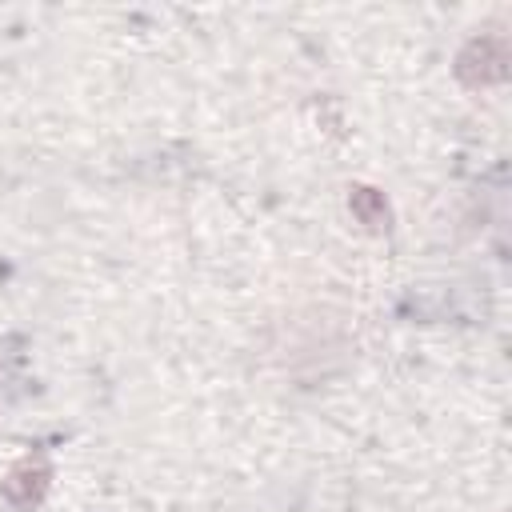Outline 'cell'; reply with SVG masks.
<instances>
[{
	"mask_svg": "<svg viewBox=\"0 0 512 512\" xmlns=\"http://www.w3.org/2000/svg\"><path fill=\"white\" fill-rule=\"evenodd\" d=\"M508 40L504 36H476L456 52V80L464 88H488L508 80Z\"/></svg>",
	"mask_w": 512,
	"mask_h": 512,
	"instance_id": "cell-1",
	"label": "cell"
},
{
	"mask_svg": "<svg viewBox=\"0 0 512 512\" xmlns=\"http://www.w3.org/2000/svg\"><path fill=\"white\" fill-rule=\"evenodd\" d=\"M348 208L368 232H388V224H392V212H388L384 196L376 188H368V184H352L348 188Z\"/></svg>",
	"mask_w": 512,
	"mask_h": 512,
	"instance_id": "cell-3",
	"label": "cell"
},
{
	"mask_svg": "<svg viewBox=\"0 0 512 512\" xmlns=\"http://www.w3.org/2000/svg\"><path fill=\"white\" fill-rule=\"evenodd\" d=\"M48 484H52V468H48L44 460H20V464L0 480V496H4L12 508L28 512V508H36V504L48 496Z\"/></svg>",
	"mask_w": 512,
	"mask_h": 512,
	"instance_id": "cell-2",
	"label": "cell"
}]
</instances>
